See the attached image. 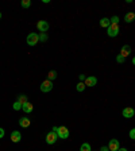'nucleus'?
<instances>
[{
	"label": "nucleus",
	"mask_w": 135,
	"mask_h": 151,
	"mask_svg": "<svg viewBox=\"0 0 135 151\" xmlns=\"http://www.w3.org/2000/svg\"><path fill=\"white\" fill-rule=\"evenodd\" d=\"M119 32H120V27L119 24H109V27L107 29V34H108L109 38H115V36L119 35Z\"/></svg>",
	"instance_id": "1"
},
{
	"label": "nucleus",
	"mask_w": 135,
	"mask_h": 151,
	"mask_svg": "<svg viewBox=\"0 0 135 151\" xmlns=\"http://www.w3.org/2000/svg\"><path fill=\"white\" fill-rule=\"evenodd\" d=\"M39 89H41V92H43V93L50 92V90L53 89V81H50V80H47V78H46L45 81H42V82H41Z\"/></svg>",
	"instance_id": "2"
},
{
	"label": "nucleus",
	"mask_w": 135,
	"mask_h": 151,
	"mask_svg": "<svg viewBox=\"0 0 135 151\" xmlns=\"http://www.w3.org/2000/svg\"><path fill=\"white\" fill-rule=\"evenodd\" d=\"M27 45L29 46H35L37 43L39 42V35L37 34V32H31V34H29L27 35Z\"/></svg>",
	"instance_id": "3"
},
{
	"label": "nucleus",
	"mask_w": 135,
	"mask_h": 151,
	"mask_svg": "<svg viewBox=\"0 0 135 151\" xmlns=\"http://www.w3.org/2000/svg\"><path fill=\"white\" fill-rule=\"evenodd\" d=\"M57 135L60 139H68L69 138V130L68 127H58V131H57Z\"/></svg>",
	"instance_id": "4"
},
{
	"label": "nucleus",
	"mask_w": 135,
	"mask_h": 151,
	"mask_svg": "<svg viewBox=\"0 0 135 151\" xmlns=\"http://www.w3.org/2000/svg\"><path fill=\"white\" fill-rule=\"evenodd\" d=\"M57 139H58V135L55 132L50 131L46 134V143H47V145H54L55 142H57Z\"/></svg>",
	"instance_id": "5"
},
{
	"label": "nucleus",
	"mask_w": 135,
	"mask_h": 151,
	"mask_svg": "<svg viewBox=\"0 0 135 151\" xmlns=\"http://www.w3.org/2000/svg\"><path fill=\"white\" fill-rule=\"evenodd\" d=\"M122 115H123V117H126V119H131L132 116L135 115V109L131 108V107H126L124 109H123Z\"/></svg>",
	"instance_id": "6"
},
{
	"label": "nucleus",
	"mask_w": 135,
	"mask_h": 151,
	"mask_svg": "<svg viewBox=\"0 0 135 151\" xmlns=\"http://www.w3.org/2000/svg\"><path fill=\"white\" fill-rule=\"evenodd\" d=\"M37 29H38V31H41V32H46L49 30V23L46 22V20H38Z\"/></svg>",
	"instance_id": "7"
},
{
	"label": "nucleus",
	"mask_w": 135,
	"mask_h": 151,
	"mask_svg": "<svg viewBox=\"0 0 135 151\" xmlns=\"http://www.w3.org/2000/svg\"><path fill=\"white\" fill-rule=\"evenodd\" d=\"M119 147H120V143L118 139H111V140H109V143H108L109 151H118Z\"/></svg>",
	"instance_id": "8"
},
{
	"label": "nucleus",
	"mask_w": 135,
	"mask_h": 151,
	"mask_svg": "<svg viewBox=\"0 0 135 151\" xmlns=\"http://www.w3.org/2000/svg\"><path fill=\"white\" fill-rule=\"evenodd\" d=\"M130 54H131V46H130V45L122 46V49H120V55H122V57H124V58H127Z\"/></svg>",
	"instance_id": "9"
},
{
	"label": "nucleus",
	"mask_w": 135,
	"mask_h": 151,
	"mask_svg": "<svg viewBox=\"0 0 135 151\" xmlns=\"http://www.w3.org/2000/svg\"><path fill=\"white\" fill-rule=\"evenodd\" d=\"M84 84L87 85V87H95L97 84V78L96 77H93V76H89V77H87L85 78V81H84Z\"/></svg>",
	"instance_id": "10"
},
{
	"label": "nucleus",
	"mask_w": 135,
	"mask_h": 151,
	"mask_svg": "<svg viewBox=\"0 0 135 151\" xmlns=\"http://www.w3.org/2000/svg\"><path fill=\"white\" fill-rule=\"evenodd\" d=\"M11 140H12L14 143H19V142L22 140V134H20L19 131H12L11 132Z\"/></svg>",
	"instance_id": "11"
},
{
	"label": "nucleus",
	"mask_w": 135,
	"mask_h": 151,
	"mask_svg": "<svg viewBox=\"0 0 135 151\" xmlns=\"http://www.w3.org/2000/svg\"><path fill=\"white\" fill-rule=\"evenodd\" d=\"M30 124H31V122L29 117H20L19 119V125L22 128H27V127H30Z\"/></svg>",
	"instance_id": "12"
},
{
	"label": "nucleus",
	"mask_w": 135,
	"mask_h": 151,
	"mask_svg": "<svg viewBox=\"0 0 135 151\" xmlns=\"http://www.w3.org/2000/svg\"><path fill=\"white\" fill-rule=\"evenodd\" d=\"M32 108H34V107H32V104L30 103V101H27L26 104H23V105H22V111L24 113H31L32 112Z\"/></svg>",
	"instance_id": "13"
},
{
	"label": "nucleus",
	"mask_w": 135,
	"mask_h": 151,
	"mask_svg": "<svg viewBox=\"0 0 135 151\" xmlns=\"http://www.w3.org/2000/svg\"><path fill=\"white\" fill-rule=\"evenodd\" d=\"M135 20V12H127L124 16V22L126 23H131Z\"/></svg>",
	"instance_id": "14"
},
{
	"label": "nucleus",
	"mask_w": 135,
	"mask_h": 151,
	"mask_svg": "<svg viewBox=\"0 0 135 151\" xmlns=\"http://www.w3.org/2000/svg\"><path fill=\"white\" fill-rule=\"evenodd\" d=\"M111 22H109L108 18H103V19H100V27H104V29H108Z\"/></svg>",
	"instance_id": "15"
},
{
	"label": "nucleus",
	"mask_w": 135,
	"mask_h": 151,
	"mask_svg": "<svg viewBox=\"0 0 135 151\" xmlns=\"http://www.w3.org/2000/svg\"><path fill=\"white\" fill-rule=\"evenodd\" d=\"M85 88H87V85H85L83 81H80V82L76 85V90H77V92H84V90H85Z\"/></svg>",
	"instance_id": "16"
},
{
	"label": "nucleus",
	"mask_w": 135,
	"mask_h": 151,
	"mask_svg": "<svg viewBox=\"0 0 135 151\" xmlns=\"http://www.w3.org/2000/svg\"><path fill=\"white\" fill-rule=\"evenodd\" d=\"M55 78H57V72H55V70H50V72H49V74H47V80L53 81V80H55Z\"/></svg>",
	"instance_id": "17"
},
{
	"label": "nucleus",
	"mask_w": 135,
	"mask_h": 151,
	"mask_svg": "<svg viewBox=\"0 0 135 151\" xmlns=\"http://www.w3.org/2000/svg\"><path fill=\"white\" fill-rule=\"evenodd\" d=\"M80 151H92V148H90V145L89 143H83L80 147Z\"/></svg>",
	"instance_id": "18"
},
{
	"label": "nucleus",
	"mask_w": 135,
	"mask_h": 151,
	"mask_svg": "<svg viewBox=\"0 0 135 151\" xmlns=\"http://www.w3.org/2000/svg\"><path fill=\"white\" fill-rule=\"evenodd\" d=\"M18 101H19L22 105H23V104H26L27 103V96H26V94H20V96L18 97Z\"/></svg>",
	"instance_id": "19"
},
{
	"label": "nucleus",
	"mask_w": 135,
	"mask_h": 151,
	"mask_svg": "<svg viewBox=\"0 0 135 151\" xmlns=\"http://www.w3.org/2000/svg\"><path fill=\"white\" fill-rule=\"evenodd\" d=\"M20 6H22L23 8H30V6H31V0H22Z\"/></svg>",
	"instance_id": "20"
},
{
	"label": "nucleus",
	"mask_w": 135,
	"mask_h": 151,
	"mask_svg": "<svg viewBox=\"0 0 135 151\" xmlns=\"http://www.w3.org/2000/svg\"><path fill=\"white\" fill-rule=\"evenodd\" d=\"M12 108H14V109H15V111H19V109H22V104H20L19 101L16 100L15 103L12 104Z\"/></svg>",
	"instance_id": "21"
},
{
	"label": "nucleus",
	"mask_w": 135,
	"mask_h": 151,
	"mask_svg": "<svg viewBox=\"0 0 135 151\" xmlns=\"http://www.w3.org/2000/svg\"><path fill=\"white\" fill-rule=\"evenodd\" d=\"M47 34H46V32H41V34H39V41L41 42H46L47 41Z\"/></svg>",
	"instance_id": "22"
},
{
	"label": "nucleus",
	"mask_w": 135,
	"mask_h": 151,
	"mask_svg": "<svg viewBox=\"0 0 135 151\" xmlns=\"http://www.w3.org/2000/svg\"><path fill=\"white\" fill-rule=\"evenodd\" d=\"M109 22L112 23V24H119V18H118V16H112V18L109 19Z\"/></svg>",
	"instance_id": "23"
},
{
	"label": "nucleus",
	"mask_w": 135,
	"mask_h": 151,
	"mask_svg": "<svg viewBox=\"0 0 135 151\" xmlns=\"http://www.w3.org/2000/svg\"><path fill=\"white\" fill-rule=\"evenodd\" d=\"M124 61H126V58H124V57H122L120 54L116 55V62H119V64H123Z\"/></svg>",
	"instance_id": "24"
},
{
	"label": "nucleus",
	"mask_w": 135,
	"mask_h": 151,
	"mask_svg": "<svg viewBox=\"0 0 135 151\" xmlns=\"http://www.w3.org/2000/svg\"><path fill=\"white\" fill-rule=\"evenodd\" d=\"M130 138L132 139V140H135V128H132V130H130Z\"/></svg>",
	"instance_id": "25"
},
{
	"label": "nucleus",
	"mask_w": 135,
	"mask_h": 151,
	"mask_svg": "<svg viewBox=\"0 0 135 151\" xmlns=\"http://www.w3.org/2000/svg\"><path fill=\"white\" fill-rule=\"evenodd\" d=\"M78 78H80V80L84 82V81H85V78H87V76H85V74H80V76H78Z\"/></svg>",
	"instance_id": "26"
},
{
	"label": "nucleus",
	"mask_w": 135,
	"mask_h": 151,
	"mask_svg": "<svg viewBox=\"0 0 135 151\" xmlns=\"http://www.w3.org/2000/svg\"><path fill=\"white\" fill-rule=\"evenodd\" d=\"M4 134H6V132H4V130H3V128H0V139H3Z\"/></svg>",
	"instance_id": "27"
},
{
	"label": "nucleus",
	"mask_w": 135,
	"mask_h": 151,
	"mask_svg": "<svg viewBox=\"0 0 135 151\" xmlns=\"http://www.w3.org/2000/svg\"><path fill=\"white\" fill-rule=\"evenodd\" d=\"M100 151H109V148H108V146H103V147L100 148Z\"/></svg>",
	"instance_id": "28"
},
{
	"label": "nucleus",
	"mask_w": 135,
	"mask_h": 151,
	"mask_svg": "<svg viewBox=\"0 0 135 151\" xmlns=\"http://www.w3.org/2000/svg\"><path fill=\"white\" fill-rule=\"evenodd\" d=\"M53 132H55V134H57V131H58V127H53Z\"/></svg>",
	"instance_id": "29"
},
{
	"label": "nucleus",
	"mask_w": 135,
	"mask_h": 151,
	"mask_svg": "<svg viewBox=\"0 0 135 151\" xmlns=\"http://www.w3.org/2000/svg\"><path fill=\"white\" fill-rule=\"evenodd\" d=\"M118 151H129V150H127V148H124V147H122V148L119 147V150H118Z\"/></svg>",
	"instance_id": "30"
},
{
	"label": "nucleus",
	"mask_w": 135,
	"mask_h": 151,
	"mask_svg": "<svg viewBox=\"0 0 135 151\" xmlns=\"http://www.w3.org/2000/svg\"><path fill=\"white\" fill-rule=\"evenodd\" d=\"M132 64H134V65H135V57H134V58H132Z\"/></svg>",
	"instance_id": "31"
},
{
	"label": "nucleus",
	"mask_w": 135,
	"mask_h": 151,
	"mask_svg": "<svg viewBox=\"0 0 135 151\" xmlns=\"http://www.w3.org/2000/svg\"><path fill=\"white\" fill-rule=\"evenodd\" d=\"M0 19H1V12H0Z\"/></svg>",
	"instance_id": "32"
}]
</instances>
